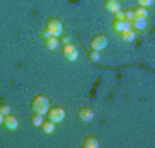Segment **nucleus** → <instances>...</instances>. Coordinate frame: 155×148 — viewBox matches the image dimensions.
<instances>
[{
    "label": "nucleus",
    "mask_w": 155,
    "mask_h": 148,
    "mask_svg": "<svg viewBox=\"0 0 155 148\" xmlns=\"http://www.w3.org/2000/svg\"><path fill=\"white\" fill-rule=\"evenodd\" d=\"M147 28H148L147 19H138V17H134L133 21H131V29H134V31H145Z\"/></svg>",
    "instance_id": "9"
},
{
    "label": "nucleus",
    "mask_w": 155,
    "mask_h": 148,
    "mask_svg": "<svg viewBox=\"0 0 155 148\" xmlns=\"http://www.w3.org/2000/svg\"><path fill=\"white\" fill-rule=\"evenodd\" d=\"M136 2H138L140 7H150V5H153V0H136Z\"/></svg>",
    "instance_id": "20"
},
{
    "label": "nucleus",
    "mask_w": 155,
    "mask_h": 148,
    "mask_svg": "<svg viewBox=\"0 0 155 148\" xmlns=\"http://www.w3.org/2000/svg\"><path fill=\"white\" fill-rule=\"evenodd\" d=\"M4 126L7 129H11V131H16L17 127H19V119L14 117L12 114H7V115H4Z\"/></svg>",
    "instance_id": "6"
},
{
    "label": "nucleus",
    "mask_w": 155,
    "mask_h": 148,
    "mask_svg": "<svg viewBox=\"0 0 155 148\" xmlns=\"http://www.w3.org/2000/svg\"><path fill=\"white\" fill-rule=\"evenodd\" d=\"M47 29L50 31V35H52V36H61L62 31H64L61 19H57V17H50L48 22H47Z\"/></svg>",
    "instance_id": "2"
},
{
    "label": "nucleus",
    "mask_w": 155,
    "mask_h": 148,
    "mask_svg": "<svg viewBox=\"0 0 155 148\" xmlns=\"http://www.w3.org/2000/svg\"><path fill=\"white\" fill-rule=\"evenodd\" d=\"M93 110L90 109V107H81V109L78 110V117H79V119H81V121H91V119H93Z\"/></svg>",
    "instance_id": "8"
},
{
    "label": "nucleus",
    "mask_w": 155,
    "mask_h": 148,
    "mask_svg": "<svg viewBox=\"0 0 155 148\" xmlns=\"http://www.w3.org/2000/svg\"><path fill=\"white\" fill-rule=\"evenodd\" d=\"M117 2H121V0H117Z\"/></svg>",
    "instance_id": "25"
},
{
    "label": "nucleus",
    "mask_w": 155,
    "mask_h": 148,
    "mask_svg": "<svg viewBox=\"0 0 155 148\" xmlns=\"http://www.w3.org/2000/svg\"><path fill=\"white\" fill-rule=\"evenodd\" d=\"M64 57H66L69 62H74L78 59V47L76 45H64Z\"/></svg>",
    "instance_id": "5"
},
{
    "label": "nucleus",
    "mask_w": 155,
    "mask_h": 148,
    "mask_svg": "<svg viewBox=\"0 0 155 148\" xmlns=\"http://www.w3.org/2000/svg\"><path fill=\"white\" fill-rule=\"evenodd\" d=\"M59 45H61V41H59V36H50V38L45 40V47H47L48 50H55Z\"/></svg>",
    "instance_id": "13"
},
{
    "label": "nucleus",
    "mask_w": 155,
    "mask_h": 148,
    "mask_svg": "<svg viewBox=\"0 0 155 148\" xmlns=\"http://www.w3.org/2000/svg\"><path fill=\"white\" fill-rule=\"evenodd\" d=\"M59 41H61L62 45H69L72 40H71V36H62V40H59Z\"/></svg>",
    "instance_id": "23"
},
{
    "label": "nucleus",
    "mask_w": 155,
    "mask_h": 148,
    "mask_svg": "<svg viewBox=\"0 0 155 148\" xmlns=\"http://www.w3.org/2000/svg\"><path fill=\"white\" fill-rule=\"evenodd\" d=\"M40 36H41V40H47V38H50V36H52V35H50V31L48 29H47V28H45V29H41V33H40Z\"/></svg>",
    "instance_id": "21"
},
{
    "label": "nucleus",
    "mask_w": 155,
    "mask_h": 148,
    "mask_svg": "<svg viewBox=\"0 0 155 148\" xmlns=\"http://www.w3.org/2000/svg\"><path fill=\"white\" fill-rule=\"evenodd\" d=\"M31 109H33V112L35 114H41V115H45L47 112H48V109H50V102H48V98L45 97L43 93H38L36 97L33 98V102H31Z\"/></svg>",
    "instance_id": "1"
},
{
    "label": "nucleus",
    "mask_w": 155,
    "mask_h": 148,
    "mask_svg": "<svg viewBox=\"0 0 155 148\" xmlns=\"http://www.w3.org/2000/svg\"><path fill=\"white\" fill-rule=\"evenodd\" d=\"M0 124H4V115L0 114Z\"/></svg>",
    "instance_id": "24"
},
{
    "label": "nucleus",
    "mask_w": 155,
    "mask_h": 148,
    "mask_svg": "<svg viewBox=\"0 0 155 148\" xmlns=\"http://www.w3.org/2000/svg\"><path fill=\"white\" fill-rule=\"evenodd\" d=\"M88 59L91 62H98L100 61V52H98V50H91V52L88 54Z\"/></svg>",
    "instance_id": "17"
},
{
    "label": "nucleus",
    "mask_w": 155,
    "mask_h": 148,
    "mask_svg": "<svg viewBox=\"0 0 155 148\" xmlns=\"http://www.w3.org/2000/svg\"><path fill=\"white\" fill-rule=\"evenodd\" d=\"M47 115H48V119L52 122H61L64 121V117H66V110L62 109V107H54V109H48V112H47Z\"/></svg>",
    "instance_id": "3"
},
{
    "label": "nucleus",
    "mask_w": 155,
    "mask_h": 148,
    "mask_svg": "<svg viewBox=\"0 0 155 148\" xmlns=\"http://www.w3.org/2000/svg\"><path fill=\"white\" fill-rule=\"evenodd\" d=\"M90 45H91V50H104L107 47V36L105 35H95L93 38H91V41H90Z\"/></svg>",
    "instance_id": "4"
},
{
    "label": "nucleus",
    "mask_w": 155,
    "mask_h": 148,
    "mask_svg": "<svg viewBox=\"0 0 155 148\" xmlns=\"http://www.w3.org/2000/svg\"><path fill=\"white\" fill-rule=\"evenodd\" d=\"M134 11V17H138V19H147L148 17V11H147V7H136V9H133Z\"/></svg>",
    "instance_id": "15"
},
{
    "label": "nucleus",
    "mask_w": 155,
    "mask_h": 148,
    "mask_svg": "<svg viewBox=\"0 0 155 148\" xmlns=\"http://www.w3.org/2000/svg\"><path fill=\"white\" fill-rule=\"evenodd\" d=\"M41 122H43V115L41 114H35L31 115V124H33L35 127H41Z\"/></svg>",
    "instance_id": "16"
},
{
    "label": "nucleus",
    "mask_w": 155,
    "mask_h": 148,
    "mask_svg": "<svg viewBox=\"0 0 155 148\" xmlns=\"http://www.w3.org/2000/svg\"><path fill=\"white\" fill-rule=\"evenodd\" d=\"M0 114H2V115L11 114V107H9L7 104H0Z\"/></svg>",
    "instance_id": "19"
},
{
    "label": "nucleus",
    "mask_w": 155,
    "mask_h": 148,
    "mask_svg": "<svg viewBox=\"0 0 155 148\" xmlns=\"http://www.w3.org/2000/svg\"><path fill=\"white\" fill-rule=\"evenodd\" d=\"M121 40L122 41H134L136 38V31L134 29H126V31H121Z\"/></svg>",
    "instance_id": "12"
},
{
    "label": "nucleus",
    "mask_w": 155,
    "mask_h": 148,
    "mask_svg": "<svg viewBox=\"0 0 155 148\" xmlns=\"http://www.w3.org/2000/svg\"><path fill=\"white\" fill-rule=\"evenodd\" d=\"M104 7H105V11H107V12L114 14V12H117L119 9H121V2H117V0H105Z\"/></svg>",
    "instance_id": "10"
},
{
    "label": "nucleus",
    "mask_w": 155,
    "mask_h": 148,
    "mask_svg": "<svg viewBox=\"0 0 155 148\" xmlns=\"http://www.w3.org/2000/svg\"><path fill=\"white\" fill-rule=\"evenodd\" d=\"M112 29L116 31V33H121V31H126V29H131V21H117V19H114V22H112Z\"/></svg>",
    "instance_id": "7"
},
{
    "label": "nucleus",
    "mask_w": 155,
    "mask_h": 148,
    "mask_svg": "<svg viewBox=\"0 0 155 148\" xmlns=\"http://www.w3.org/2000/svg\"><path fill=\"white\" fill-rule=\"evenodd\" d=\"M124 19H126V21H133L134 19V11L133 9H126V11H124Z\"/></svg>",
    "instance_id": "18"
},
{
    "label": "nucleus",
    "mask_w": 155,
    "mask_h": 148,
    "mask_svg": "<svg viewBox=\"0 0 155 148\" xmlns=\"http://www.w3.org/2000/svg\"><path fill=\"white\" fill-rule=\"evenodd\" d=\"M114 14H116V19H117V21H124V11H121V9H119V11L114 12Z\"/></svg>",
    "instance_id": "22"
},
{
    "label": "nucleus",
    "mask_w": 155,
    "mask_h": 148,
    "mask_svg": "<svg viewBox=\"0 0 155 148\" xmlns=\"http://www.w3.org/2000/svg\"><path fill=\"white\" fill-rule=\"evenodd\" d=\"M98 145H100V141L95 136H86L83 140V146L84 148H98Z\"/></svg>",
    "instance_id": "11"
},
{
    "label": "nucleus",
    "mask_w": 155,
    "mask_h": 148,
    "mask_svg": "<svg viewBox=\"0 0 155 148\" xmlns=\"http://www.w3.org/2000/svg\"><path fill=\"white\" fill-rule=\"evenodd\" d=\"M54 129H55V122H52L50 119H48V121L41 122V131H43L45 134H52V133H54Z\"/></svg>",
    "instance_id": "14"
}]
</instances>
